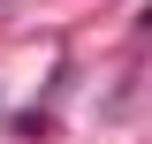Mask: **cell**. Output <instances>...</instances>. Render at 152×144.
<instances>
[{"mask_svg": "<svg viewBox=\"0 0 152 144\" xmlns=\"http://www.w3.org/2000/svg\"><path fill=\"white\" fill-rule=\"evenodd\" d=\"M145 23H152V15H145Z\"/></svg>", "mask_w": 152, "mask_h": 144, "instance_id": "1", "label": "cell"}]
</instances>
